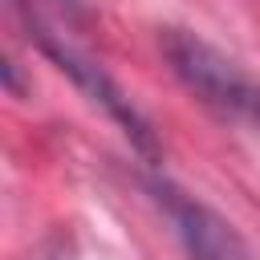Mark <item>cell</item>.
<instances>
[{
  "label": "cell",
  "instance_id": "3957f363",
  "mask_svg": "<svg viewBox=\"0 0 260 260\" xmlns=\"http://www.w3.org/2000/svg\"><path fill=\"white\" fill-rule=\"evenodd\" d=\"M154 191L167 203V215H171V223H175V232H179L191 260H256L248 240L219 211L203 207L199 199H191V195H183V191H175L167 183H158Z\"/></svg>",
  "mask_w": 260,
  "mask_h": 260
},
{
  "label": "cell",
  "instance_id": "7a4b0ae2",
  "mask_svg": "<svg viewBox=\"0 0 260 260\" xmlns=\"http://www.w3.org/2000/svg\"><path fill=\"white\" fill-rule=\"evenodd\" d=\"M28 32L37 37V45H41V53L49 57V61H57V69L61 73H69L85 93H89V102H98L122 130H126V138L138 146V150H146V154H154V134H150V126H146V118L130 106V98L114 85V77L106 73V69H98L89 57H81L77 49H69V45H61L41 20H32L28 16Z\"/></svg>",
  "mask_w": 260,
  "mask_h": 260
},
{
  "label": "cell",
  "instance_id": "6da1fadb",
  "mask_svg": "<svg viewBox=\"0 0 260 260\" xmlns=\"http://www.w3.org/2000/svg\"><path fill=\"white\" fill-rule=\"evenodd\" d=\"M162 53L175 69V77L219 118L240 122L260 134V85L215 45L187 28H167L162 32Z\"/></svg>",
  "mask_w": 260,
  "mask_h": 260
}]
</instances>
